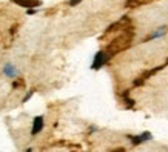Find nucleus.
Masks as SVG:
<instances>
[{
	"label": "nucleus",
	"mask_w": 168,
	"mask_h": 152,
	"mask_svg": "<svg viewBox=\"0 0 168 152\" xmlns=\"http://www.w3.org/2000/svg\"><path fill=\"white\" fill-rule=\"evenodd\" d=\"M3 74H5V75H8V77H11V78H14V77H17V75H19V71L16 69V66H14V65L6 63V65H5V68H3Z\"/></svg>",
	"instance_id": "4"
},
{
	"label": "nucleus",
	"mask_w": 168,
	"mask_h": 152,
	"mask_svg": "<svg viewBox=\"0 0 168 152\" xmlns=\"http://www.w3.org/2000/svg\"><path fill=\"white\" fill-rule=\"evenodd\" d=\"M16 3H19L20 6L25 8H31V6H40V2H36V0H14Z\"/></svg>",
	"instance_id": "5"
},
{
	"label": "nucleus",
	"mask_w": 168,
	"mask_h": 152,
	"mask_svg": "<svg viewBox=\"0 0 168 152\" xmlns=\"http://www.w3.org/2000/svg\"><path fill=\"white\" fill-rule=\"evenodd\" d=\"M130 138H131L133 144H142V143H145V141H150V140H151V134H150V132H143L142 135H137V137H130Z\"/></svg>",
	"instance_id": "3"
},
{
	"label": "nucleus",
	"mask_w": 168,
	"mask_h": 152,
	"mask_svg": "<svg viewBox=\"0 0 168 152\" xmlns=\"http://www.w3.org/2000/svg\"><path fill=\"white\" fill-rule=\"evenodd\" d=\"M106 59H108V55H106L103 51H99V52L94 55V62H93V65H91V69H94V71L100 69V68L106 63Z\"/></svg>",
	"instance_id": "1"
},
{
	"label": "nucleus",
	"mask_w": 168,
	"mask_h": 152,
	"mask_svg": "<svg viewBox=\"0 0 168 152\" xmlns=\"http://www.w3.org/2000/svg\"><path fill=\"white\" fill-rule=\"evenodd\" d=\"M165 32H166V28H165V26H162V28H159L156 32H153V34H151V39H157V37L163 36Z\"/></svg>",
	"instance_id": "6"
},
{
	"label": "nucleus",
	"mask_w": 168,
	"mask_h": 152,
	"mask_svg": "<svg viewBox=\"0 0 168 152\" xmlns=\"http://www.w3.org/2000/svg\"><path fill=\"white\" fill-rule=\"evenodd\" d=\"M80 2H82V0H71L70 5H71V6H76V5H77V3H80Z\"/></svg>",
	"instance_id": "7"
},
{
	"label": "nucleus",
	"mask_w": 168,
	"mask_h": 152,
	"mask_svg": "<svg viewBox=\"0 0 168 152\" xmlns=\"http://www.w3.org/2000/svg\"><path fill=\"white\" fill-rule=\"evenodd\" d=\"M42 129H43V117L39 115V117H36L34 121H33V131H31V134L36 135V134H39Z\"/></svg>",
	"instance_id": "2"
},
{
	"label": "nucleus",
	"mask_w": 168,
	"mask_h": 152,
	"mask_svg": "<svg viewBox=\"0 0 168 152\" xmlns=\"http://www.w3.org/2000/svg\"><path fill=\"white\" fill-rule=\"evenodd\" d=\"M31 95H33V92H30V94H28V95H26V97L23 98V103H25V101H28V100L31 98Z\"/></svg>",
	"instance_id": "8"
}]
</instances>
